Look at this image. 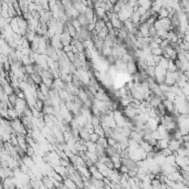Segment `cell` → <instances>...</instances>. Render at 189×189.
Wrapping results in <instances>:
<instances>
[{
    "label": "cell",
    "instance_id": "cell-1",
    "mask_svg": "<svg viewBox=\"0 0 189 189\" xmlns=\"http://www.w3.org/2000/svg\"><path fill=\"white\" fill-rule=\"evenodd\" d=\"M11 125H12V128H13V131H15V133L17 135H28L27 134V129L24 128V124H22L20 118L11 121Z\"/></svg>",
    "mask_w": 189,
    "mask_h": 189
},
{
    "label": "cell",
    "instance_id": "cell-2",
    "mask_svg": "<svg viewBox=\"0 0 189 189\" xmlns=\"http://www.w3.org/2000/svg\"><path fill=\"white\" fill-rule=\"evenodd\" d=\"M166 74H167V70L160 67L159 65L156 67V69H155V80H156V82H157L158 84H163L164 82H165Z\"/></svg>",
    "mask_w": 189,
    "mask_h": 189
},
{
    "label": "cell",
    "instance_id": "cell-3",
    "mask_svg": "<svg viewBox=\"0 0 189 189\" xmlns=\"http://www.w3.org/2000/svg\"><path fill=\"white\" fill-rule=\"evenodd\" d=\"M183 143H184V140H170L169 142V145H168V148L176 154L178 151V149L180 148L181 146H183Z\"/></svg>",
    "mask_w": 189,
    "mask_h": 189
},
{
    "label": "cell",
    "instance_id": "cell-4",
    "mask_svg": "<svg viewBox=\"0 0 189 189\" xmlns=\"http://www.w3.org/2000/svg\"><path fill=\"white\" fill-rule=\"evenodd\" d=\"M60 40H61V43L63 47H67V45H71L73 42V39L67 32H64L62 35H60Z\"/></svg>",
    "mask_w": 189,
    "mask_h": 189
},
{
    "label": "cell",
    "instance_id": "cell-5",
    "mask_svg": "<svg viewBox=\"0 0 189 189\" xmlns=\"http://www.w3.org/2000/svg\"><path fill=\"white\" fill-rule=\"evenodd\" d=\"M129 140H134V142L138 143V144H142L144 142V137H143V134L142 132H135V131H132L131 135H129Z\"/></svg>",
    "mask_w": 189,
    "mask_h": 189
},
{
    "label": "cell",
    "instance_id": "cell-6",
    "mask_svg": "<svg viewBox=\"0 0 189 189\" xmlns=\"http://www.w3.org/2000/svg\"><path fill=\"white\" fill-rule=\"evenodd\" d=\"M138 67H137V62L136 61H133V62H129L127 63V73L128 74H131V75H135L136 73H138Z\"/></svg>",
    "mask_w": 189,
    "mask_h": 189
},
{
    "label": "cell",
    "instance_id": "cell-7",
    "mask_svg": "<svg viewBox=\"0 0 189 189\" xmlns=\"http://www.w3.org/2000/svg\"><path fill=\"white\" fill-rule=\"evenodd\" d=\"M159 124H160V123H159V121H158V119L149 117L148 122H147V124H146V125L148 126L151 131L154 132V131H157V129H158V126H159Z\"/></svg>",
    "mask_w": 189,
    "mask_h": 189
},
{
    "label": "cell",
    "instance_id": "cell-8",
    "mask_svg": "<svg viewBox=\"0 0 189 189\" xmlns=\"http://www.w3.org/2000/svg\"><path fill=\"white\" fill-rule=\"evenodd\" d=\"M10 28L13 31L15 35H19L20 33V27H19V21H18V18H13L11 21H10Z\"/></svg>",
    "mask_w": 189,
    "mask_h": 189
},
{
    "label": "cell",
    "instance_id": "cell-9",
    "mask_svg": "<svg viewBox=\"0 0 189 189\" xmlns=\"http://www.w3.org/2000/svg\"><path fill=\"white\" fill-rule=\"evenodd\" d=\"M67 33L72 37L73 40H75L76 37H78V35H79V31L74 28V27L72 26V24H71V21H69L67 24Z\"/></svg>",
    "mask_w": 189,
    "mask_h": 189
},
{
    "label": "cell",
    "instance_id": "cell-10",
    "mask_svg": "<svg viewBox=\"0 0 189 189\" xmlns=\"http://www.w3.org/2000/svg\"><path fill=\"white\" fill-rule=\"evenodd\" d=\"M52 47L55 50H63V45L61 43V40H60V35H56L55 37L52 38Z\"/></svg>",
    "mask_w": 189,
    "mask_h": 189
},
{
    "label": "cell",
    "instance_id": "cell-11",
    "mask_svg": "<svg viewBox=\"0 0 189 189\" xmlns=\"http://www.w3.org/2000/svg\"><path fill=\"white\" fill-rule=\"evenodd\" d=\"M53 168H54V169H53L54 172H56L59 175H61L63 178H67V167H63V166H61V165H58V166H54Z\"/></svg>",
    "mask_w": 189,
    "mask_h": 189
},
{
    "label": "cell",
    "instance_id": "cell-12",
    "mask_svg": "<svg viewBox=\"0 0 189 189\" xmlns=\"http://www.w3.org/2000/svg\"><path fill=\"white\" fill-rule=\"evenodd\" d=\"M63 185L65 187H67V189H79V187H78V185H76L74 181L71 179V178L67 177V178H64V180H63Z\"/></svg>",
    "mask_w": 189,
    "mask_h": 189
},
{
    "label": "cell",
    "instance_id": "cell-13",
    "mask_svg": "<svg viewBox=\"0 0 189 189\" xmlns=\"http://www.w3.org/2000/svg\"><path fill=\"white\" fill-rule=\"evenodd\" d=\"M78 20L81 24V28L82 27H87L89 24H91V21L89 20V18L86 17L85 13H80V16L78 17Z\"/></svg>",
    "mask_w": 189,
    "mask_h": 189
},
{
    "label": "cell",
    "instance_id": "cell-14",
    "mask_svg": "<svg viewBox=\"0 0 189 189\" xmlns=\"http://www.w3.org/2000/svg\"><path fill=\"white\" fill-rule=\"evenodd\" d=\"M162 9H163V1H155V2L151 3V10L154 12V13H157L158 15V12H159Z\"/></svg>",
    "mask_w": 189,
    "mask_h": 189
},
{
    "label": "cell",
    "instance_id": "cell-15",
    "mask_svg": "<svg viewBox=\"0 0 189 189\" xmlns=\"http://www.w3.org/2000/svg\"><path fill=\"white\" fill-rule=\"evenodd\" d=\"M80 140L90 142V133L85 128H80Z\"/></svg>",
    "mask_w": 189,
    "mask_h": 189
},
{
    "label": "cell",
    "instance_id": "cell-16",
    "mask_svg": "<svg viewBox=\"0 0 189 189\" xmlns=\"http://www.w3.org/2000/svg\"><path fill=\"white\" fill-rule=\"evenodd\" d=\"M95 100L101 101V102H110L111 101L107 93H99V92L95 94Z\"/></svg>",
    "mask_w": 189,
    "mask_h": 189
},
{
    "label": "cell",
    "instance_id": "cell-17",
    "mask_svg": "<svg viewBox=\"0 0 189 189\" xmlns=\"http://www.w3.org/2000/svg\"><path fill=\"white\" fill-rule=\"evenodd\" d=\"M105 27H106V22H105L103 19H96L95 21V30L97 32H101L103 29H104Z\"/></svg>",
    "mask_w": 189,
    "mask_h": 189
},
{
    "label": "cell",
    "instance_id": "cell-18",
    "mask_svg": "<svg viewBox=\"0 0 189 189\" xmlns=\"http://www.w3.org/2000/svg\"><path fill=\"white\" fill-rule=\"evenodd\" d=\"M39 91H40L41 93L43 94V95L45 96L47 99H50V91H51V89H50V87H48L47 85L42 83V84L39 86Z\"/></svg>",
    "mask_w": 189,
    "mask_h": 189
},
{
    "label": "cell",
    "instance_id": "cell-19",
    "mask_svg": "<svg viewBox=\"0 0 189 189\" xmlns=\"http://www.w3.org/2000/svg\"><path fill=\"white\" fill-rule=\"evenodd\" d=\"M140 148L145 151V153H147V154H148V153H151V151H154V147H153V146H151L148 142H145V140H144V142L140 144Z\"/></svg>",
    "mask_w": 189,
    "mask_h": 189
},
{
    "label": "cell",
    "instance_id": "cell-20",
    "mask_svg": "<svg viewBox=\"0 0 189 189\" xmlns=\"http://www.w3.org/2000/svg\"><path fill=\"white\" fill-rule=\"evenodd\" d=\"M90 123L94 127H97V126L102 125V121H101V117L100 116H92L90 119Z\"/></svg>",
    "mask_w": 189,
    "mask_h": 189
},
{
    "label": "cell",
    "instance_id": "cell-21",
    "mask_svg": "<svg viewBox=\"0 0 189 189\" xmlns=\"http://www.w3.org/2000/svg\"><path fill=\"white\" fill-rule=\"evenodd\" d=\"M169 17H170V12L165 8H163L158 12V19H167Z\"/></svg>",
    "mask_w": 189,
    "mask_h": 189
},
{
    "label": "cell",
    "instance_id": "cell-22",
    "mask_svg": "<svg viewBox=\"0 0 189 189\" xmlns=\"http://www.w3.org/2000/svg\"><path fill=\"white\" fill-rule=\"evenodd\" d=\"M131 21L135 24V26L140 24V13H138L137 11H134V13L132 15Z\"/></svg>",
    "mask_w": 189,
    "mask_h": 189
},
{
    "label": "cell",
    "instance_id": "cell-23",
    "mask_svg": "<svg viewBox=\"0 0 189 189\" xmlns=\"http://www.w3.org/2000/svg\"><path fill=\"white\" fill-rule=\"evenodd\" d=\"M97 145H100L101 147H103L104 149H106L108 147L107 138H106V137H100L99 142H97Z\"/></svg>",
    "mask_w": 189,
    "mask_h": 189
},
{
    "label": "cell",
    "instance_id": "cell-24",
    "mask_svg": "<svg viewBox=\"0 0 189 189\" xmlns=\"http://www.w3.org/2000/svg\"><path fill=\"white\" fill-rule=\"evenodd\" d=\"M167 71L168 72H177V67H176V64H175L174 61H172V60H169L168 62V69H167Z\"/></svg>",
    "mask_w": 189,
    "mask_h": 189
},
{
    "label": "cell",
    "instance_id": "cell-25",
    "mask_svg": "<svg viewBox=\"0 0 189 189\" xmlns=\"http://www.w3.org/2000/svg\"><path fill=\"white\" fill-rule=\"evenodd\" d=\"M170 41L168 40V39H165V40H163V42H162V44H160V49L163 50V51H166V50L168 49V48H170Z\"/></svg>",
    "mask_w": 189,
    "mask_h": 189
},
{
    "label": "cell",
    "instance_id": "cell-26",
    "mask_svg": "<svg viewBox=\"0 0 189 189\" xmlns=\"http://www.w3.org/2000/svg\"><path fill=\"white\" fill-rule=\"evenodd\" d=\"M155 69H156V67H147V70L145 71L146 74H147L149 78L155 79Z\"/></svg>",
    "mask_w": 189,
    "mask_h": 189
},
{
    "label": "cell",
    "instance_id": "cell-27",
    "mask_svg": "<svg viewBox=\"0 0 189 189\" xmlns=\"http://www.w3.org/2000/svg\"><path fill=\"white\" fill-rule=\"evenodd\" d=\"M94 133L99 135L100 137H105V133H104V128L102 126H97V127H94Z\"/></svg>",
    "mask_w": 189,
    "mask_h": 189
},
{
    "label": "cell",
    "instance_id": "cell-28",
    "mask_svg": "<svg viewBox=\"0 0 189 189\" xmlns=\"http://www.w3.org/2000/svg\"><path fill=\"white\" fill-rule=\"evenodd\" d=\"M105 165H106V167H107L108 169H111V170H114L115 169V166H114V163L113 160H112V158L107 157V159L105 160Z\"/></svg>",
    "mask_w": 189,
    "mask_h": 189
},
{
    "label": "cell",
    "instance_id": "cell-29",
    "mask_svg": "<svg viewBox=\"0 0 189 189\" xmlns=\"http://www.w3.org/2000/svg\"><path fill=\"white\" fill-rule=\"evenodd\" d=\"M79 97L80 99H81V101L83 103L84 102H86V101H89V97H87V95H86V93H85L84 92V90H83V89H81V91H80V94H79Z\"/></svg>",
    "mask_w": 189,
    "mask_h": 189
},
{
    "label": "cell",
    "instance_id": "cell-30",
    "mask_svg": "<svg viewBox=\"0 0 189 189\" xmlns=\"http://www.w3.org/2000/svg\"><path fill=\"white\" fill-rule=\"evenodd\" d=\"M159 153L166 158L169 157V156H172V155H174V153H173V151H170L169 148H165V149H163V151H159Z\"/></svg>",
    "mask_w": 189,
    "mask_h": 189
},
{
    "label": "cell",
    "instance_id": "cell-31",
    "mask_svg": "<svg viewBox=\"0 0 189 189\" xmlns=\"http://www.w3.org/2000/svg\"><path fill=\"white\" fill-rule=\"evenodd\" d=\"M18 95L17 94H12V95H10L9 96V100H8V102L10 103V104H12L13 106H16V103H17V101H18Z\"/></svg>",
    "mask_w": 189,
    "mask_h": 189
},
{
    "label": "cell",
    "instance_id": "cell-32",
    "mask_svg": "<svg viewBox=\"0 0 189 189\" xmlns=\"http://www.w3.org/2000/svg\"><path fill=\"white\" fill-rule=\"evenodd\" d=\"M164 51L159 48H156V49L151 50V55H158V56H163Z\"/></svg>",
    "mask_w": 189,
    "mask_h": 189
},
{
    "label": "cell",
    "instance_id": "cell-33",
    "mask_svg": "<svg viewBox=\"0 0 189 189\" xmlns=\"http://www.w3.org/2000/svg\"><path fill=\"white\" fill-rule=\"evenodd\" d=\"M168 62H169V60H167V59L163 58V59H162V61H160V63L158 64V65H159L160 67L165 69V70H167V69H168Z\"/></svg>",
    "mask_w": 189,
    "mask_h": 189
},
{
    "label": "cell",
    "instance_id": "cell-34",
    "mask_svg": "<svg viewBox=\"0 0 189 189\" xmlns=\"http://www.w3.org/2000/svg\"><path fill=\"white\" fill-rule=\"evenodd\" d=\"M181 93L186 96V97H189V82L186 83L184 87H181Z\"/></svg>",
    "mask_w": 189,
    "mask_h": 189
},
{
    "label": "cell",
    "instance_id": "cell-35",
    "mask_svg": "<svg viewBox=\"0 0 189 189\" xmlns=\"http://www.w3.org/2000/svg\"><path fill=\"white\" fill-rule=\"evenodd\" d=\"M35 154V149L32 147V146H28V148H27V155H28V157H33Z\"/></svg>",
    "mask_w": 189,
    "mask_h": 189
},
{
    "label": "cell",
    "instance_id": "cell-36",
    "mask_svg": "<svg viewBox=\"0 0 189 189\" xmlns=\"http://www.w3.org/2000/svg\"><path fill=\"white\" fill-rule=\"evenodd\" d=\"M99 140H100V136H99L97 134H96V133H92V134H90V142L97 144Z\"/></svg>",
    "mask_w": 189,
    "mask_h": 189
},
{
    "label": "cell",
    "instance_id": "cell-37",
    "mask_svg": "<svg viewBox=\"0 0 189 189\" xmlns=\"http://www.w3.org/2000/svg\"><path fill=\"white\" fill-rule=\"evenodd\" d=\"M159 89L162 90V92L165 94L169 93V90H170V87L168 86V85H166L165 83H163V84H159Z\"/></svg>",
    "mask_w": 189,
    "mask_h": 189
},
{
    "label": "cell",
    "instance_id": "cell-38",
    "mask_svg": "<svg viewBox=\"0 0 189 189\" xmlns=\"http://www.w3.org/2000/svg\"><path fill=\"white\" fill-rule=\"evenodd\" d=\"M149 37H151V38H153V39H155L156 37H157V30L155 29L153 26H151V29H149Z\"/></svg>",
    "mask_w": 189,
    "mask_h": 189
},
{
    "label": "cell",
    "instance_id": "cell-39",
    "mask_svg": "<svg viewBox=\"0 0 189 189\" xmlns=\"http://www.w3.org/2000/svg\"><path fill=\"white\" fill-rule=\"evenodd\" d=\"M151 138L156 140H162V136H160V134L158 133V131H154L151 133Z\"/></svg>",
    "mask_w": 189,
    "mask_h": 189
},
{
    "label": "cell",
    "instance_id": "cell-40",
    "mask_svg": "<svg viewBox=\"0 0 189 189\" xmlns=\"http://www.w3.org/2000/svg\"><path fill=\"white\" fill-rule=\"evenodd\" d=\"M107 143H108V146H112V147H115V146L118 144V143L114 140V138H112V137H108V138H107Z\"/></svg>",
    "mask_w": 189,
    "mask_h": 189
},
{
    "label": "cell",
    "instance_id": "cell-41",
    "mask_svg": "<svg viewBox=\"0 0 189 189\" xmlns=\"http://www.w3.org/2000/svg\"><path fill=\"white\" fill-rule=\"evenodd\" d=\"M73 51V47L72 45H67V47H63V52L67 54V53H70Z\"/></svg>",
    "mask_w": 189,
    "mask_h": 189
},
{
    "label": "cell",
    "instance_id": "cell-42",
    "mask_svg": "<svg viewBox=\"0 0 189 189\" xmlns=\"http://www.w3.org/2000/svg\"><path fill=\"white\" fill-rule=\"evenodd\" d=\"M184 41H185V42H187V43H189V35H185V39H184Z\"/></svg>",
    "mask_w": 189,
    "mask_h": 189
},
{
    "label": "cell",
    "instance_id": "cell-43",
    "mask_svg": "<svg viewBox=\"0 0 189 189\" xmlns=\"http://www.w3.org/2000/svg\"><path fill=\"white\" fill-rule=\"evenodd\" d=\"M188 151H189V148H188Z\"/></svg>",
    "mask_w": 189,
    "mask_h": 189
}]
</instances>
